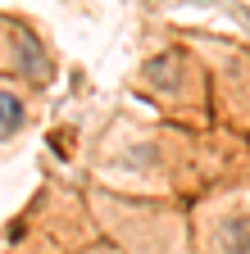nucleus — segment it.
<instances>
[{"label": "nucleus", "mask_w": 250, "mask_h": 254, "mask_svg": "<svg viewBox=\"0 0 250 254\" xmlns=\"http://www.w3.org/2000/svg\"><path fill=\"white\" fill-rule=\"evenodd\" d=\"M23 123H27V105L18 100L14 91H5V86H0V141H5V136H14Z\"/></svg>", "instance_id": "nucleus-2"}, {"label": "nucleus", "mask_w": 250, "mask_h": 254, "mask_svg": "<svg viewBox=\"0 0 250 254\" xmlns=\"http://www.w3.org/2000/svg\"><path fill=\"white\" fill-rule=\"evenodd\" d=\"M214 241L223 254H250V209H237V213H223L214 227Z\"/></svg>", "instance_id": "nucleus-1"}]
</instances>
